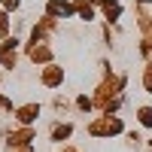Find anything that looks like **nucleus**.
<instances>
[{
	"label": "nucleus",
	"mask_w": 152,
	"mask_h": 152,
	"mask_svg": "<svg viewBox=\"0 0 152 152\" xmlns=\"http://www.w3.org/2000/svg\"><path fill=\"white\" fill-rule=\"evenodd\" d=\"M37 116H40V107H37V104H28V107L18 110V122H24V125H31Z\"/></svg>",
	"instance_id": "nucleus-3"
},
{
	"label": "nucleus",
	"mask_w": 152,
	"mask_h": 152,
	"mask_svg": "<svg viewBox=\"0 0 152 152\" xmlns=\"http://www.w3.org/2000/svg\"><path fill=\"white\" fill-rule=\"evenodd\" d=\"M31 58L34 61H49L52 52H49V46H31Z\"/></svg>",
	"instance_id": "nucleus-5"
},
{
	"label": "nucleus",
	"mask_w": 152,
	"mask_h": 152,
	"mask_svg": "<svg viewBox=\"0 0 152 152\" xmlns=\"http://www.w3.org/2000/svg\"><path fill=\"white\" fill-rule=\"evenodd\" d=\"M61 79H64V70H61V67H55V64H49V67H46V73H43V82L55 88Z\"/></svg>",
	"instance_id": "nucleus-2"
},
{
	"label": "nucleus",
	"mask_w": 152,
	"mask_h": 152,
	"mask_svg": "<svg viewBox=\"0 0 152 152\" xmlns=\"http://www.w3.org/2000/svg\"><path fill=\"white\" fill-rule=\"evenodd\" d=\"M119 131H122V122L119 119H110V116L104 122H94L91 125V134H119Z\"/></svg>",
	"instance_id": "nucleus-1"
},
{
	"label": "nucleus",
	"mask_w": 152,
	"mask_h": 152,
	"mask_svg": "<svg viewBox=\"0 0 152 152\" xmlns=\"http://www.w3.org/2000/svg\"><path fill=\"white\" fill-rule=\"evenodd\" d=\"M31 137H34V131H18V134H12V137H9V146H24Z\"/></svg>",
	"instance_id": "nucleus-6"
},
{
	"label": "nucleus",
	"mask_w": 152,
	"mask_h": 152,
	"mask_svg": "<svg viewBox=\"0 0 152 152\" xmlns=\"http://www.w3.org/2000/svg\"><path fill=\"white\" fill-rule=\"evenodd\" d=\"M49 12H52V15H67L70 6H67V3H58V0H52V3H49Z\"/></svg>",
	"instance_id": "nucleus-7"
},
{
	"label": "nucleus",
	"mask_w": 152,
	"mask_h": 152,
	"mask_svg": "<svg viewBox=\"0 0 152 152\" xmlns=\"http://www.w3.org/2000/svg\"><path fill=\"white\" fill-rule=\"evenodd\" d=\"M6 28H9V18L3 15V12H0V37H3V34H6Z\"/></svg>",
	"instance_id": "nucleus-10"
},
{
	"label": "nucleus",
	"mask_w": 152,
	"mask_h": 152,
	"mask_svg": "<svg viewBox=\"0 0 152 152\" xmlns=\"http://www.w3.org/2000/svg\"><path fill=\"white\" fill-rule=\"evenodd\" d=\"M143 85H146V91L152 94V64H146V73H143Z\"/></svg>",
	"instance_id": "nucleus-9"
},
{
	"label": "nucleus",
	"mask_w": 152,
	"mask_h": 152,
	"mask_svg": "<svg viewBox=\"0 0 152 152\" xmlns=\"http://www.w3.org/2000/svg\"><path fill=\"white\" fill-rule=\"evenodd\" d=\"M140 125L152 128V110H149V107H140Z\"/></svg>",
	"instance_id": "nucleus-8"
},
{
	"label": "nucleus",
	"mask_w": 152,
	"mask_h": 152,
	"mask_svg": "<svg viewBox=\"0 0 152 152\" xmlns=\"http://www.w3.org/2000/svg\"><path fill=\"white\" fill-rule=\"evenodd\" d=\"M70 125H55V128H52V140L55 143H61V140H67V137H70Z\"/></svg>",
	"instance_id": "nucleus-4"
}]
</instances>
